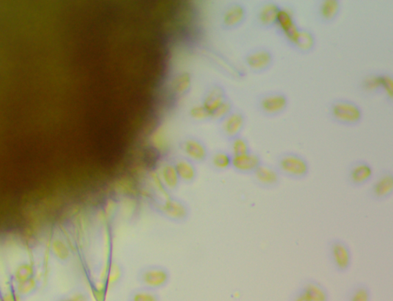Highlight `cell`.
<instances>
[{"label": "cell", "mask_w": 393, "mask_h": 301, "mask_svg": "<svg viewBox=\"0 0 393 301\" xmlns=\"http://www.w3.org/2000/svg\"><path fill=\"white\" fill-rule=\"evenodd\" d=\"M330 121L343 127L354 128L361 124L364 112L361 105L348 98H335L326 107Z\"/></svg>", "instance_id": "6da1fadb"}, {"label": "cell", "mask_w": 393, "mask_h": 301, "mask_svg": "<svg viewBox=\"0 0 393 301\" xmlns=\"http://www.w3.org/2000/svg\"><path fill=\"white\" fill-rule=\"evenodd\" d=\"M274 165L282 178L299 182L310 176V165L308 159L297 152L284 151L277 154Z\"/></svg>", "instance_id": "7a4b0ae2"}, {"label": "cell", "mask_w": 393, "mask_h": 301, "mask_svg": "<svg viewBox=\"0 0 393 301\" xmlns=\"http://www.w3.org/2000/svg\"><path fill=\"white\" fill-rule=\"evenodd\" d=\"M150 206L159 216L178 225L187 222L191 216L189 204L174 196H169L164 200H151Z\"/></svg>", "instance_id": "3957f363"}, {"label": "cell", "mask_w": 393, "mask_h": 301, "mask_svg": "<svg viewBox=\"0 0 393 301\" xmlns=\"http://www.w3.org/2000/svg\"><path fill=\"white\" fill-rule=\"evenodd\" d=\"M290 105L288 94L282 90H269L259 93L255 106L259 115L269 118L281 116Z\"/></svg>", "instance_id": "277c9868"}, {"label": "cell", "mask_w": 393, "mask_h": 301, "mask_svg": "<svg viewBox=\"0 0 393 301\" xmlns=\"http://www.w3.org/2000/svg\"><path fill=\"white\" fill-rule=\"evenodd\" d=\"M326 256L332 269L337 273H348L354 262L350 245L341 238H332L326 244Z\"/></svg>", "instance_id": "5b68a950"}, {"label": "cell", "mask_w": 393, "mask_h": 301, "mask_svg": "<svg viewBox=\"0 0 393 301\" xmlns=\"http://www.w3.org/2000/svg\"><path fill=\"white\" fill-rule=\"evenodd\" d=\"M171 280L167 267L159 264L145 265L138 270L136 280L140 287L158 291L164 289Z\"/></svg>", "instance_id": "8992f818"}, {"label": "cell", "mask_w": 393, "mask_h": 301, "mask_svg": "<svg viewBox=\"0 0 393 301\" xmlns=\"http://www.w3.org/2000/svg\"><path fill=\"white\" fill-rule=\"evenodd\" d=\"M243 63L251 72L263 74L274 66L275 54L268 46L257 45L244 53Z\"/></svg>", "instance_id": "52a82bcc"}, {"label": "cell", "mask_w": 393, "mask_h": 301, "mask_svg": "<svg viewBox=\"0 0 393 301\" xmlns=\"http://www.w3.org/2000/svg\"><path fill=\"white\" fill-rule=\"evenodd\" d=\"M282 8V5L275 0H264L258 3L253 12V25L263 31L275 29Z\"/></svg>", "instance_id": "ba28073f"}, {"label": "cell", "mask_w": 393, "mask_h": 301, "mask_svg": "<svg viewBox=\"0 0 393 301\" xmlns=\"http://www.w3.org/2000/svg\"><path fill=\"white\" fill-rule=\"evenodd\" d=\"M375 176L374 167L368 160H352L346 169V183L352 189H359L371 183Z\"/></svg>", "instance_id": "9c48e42d"}, {"label": "cell", "mask_w": 393, "mask_h": 301, "mask_svg": "<svg viewBox=\"0 0 393 301\" xmlns=\"http://www.w3.org/2000/svg\"><path fill=\"white\" fill-rule=\"evenodd\" d=\"M393 195V172L390 169L379 171L372 179L368 191V198L372 202H386Z\"/></svg>", "instance_id": "30bf717a"}, {"label": "cell", "mask_w": 393, "mask_h": 301, "mask_svg": "<svg viewBox=\"0 0 393 301\" xmlns=\"http://www.w3.org/2000/svg\"><path fill=\"white\" fill-rule=\"evenodd\" d=\"M248 9L242 2L233 1L226 4L221 14V25L225 30H234L242 26L248 19Z\"/></svg>", "instance_id": "8fae6325"}, {"label": "cell", "mask_w": 393, "mask_h": 301, "mask_svg": "<svg viewBox=\"0 0 393 301\" xmlns=\"http://www.w3.org/2000/svg\"><path fill=\"white\" fill-rule=\"evenodd\" d=\"M252 183L262 190L270 191L279 188L282 176L274 164L264 162L251 176Z\"/></svg>", "instance_id": "7c38bea8"}, {"label": "cell", "mask_w": 393, "mask_h": 301, "mask_svg": "<svg viewBox=\"0 0 393 301\" xmlns=\"http://www.w3.org/2000/svg\"><path fill=\"white\" fill-rule=\"evenodd\" d=\"M342 3L339 0H319L314 6V17L321 25L335 23L341 16Z\"/></svg>", "instance_id": "4fadbf2b"}, {"label": "cell", "mask_w": 393, "mask_h": 301, "mask_svg": "<svg viewBox=\"0 0 393 301\" xmlns=\"http://www.w3.org/2000/svg\"><path fill=\"white\" fill-rule=\"evenodd\" d=\"M248 123L246 113L240 109H235L221 123L222 136L228 141L242 135Z\"/></svg>", "instance_id": "5bb4252c"}, {"label": "cell", "mask_w": 393, "mask_h": 301, "mask_svg": "<svg viewBox=\"0 0 393 301\" xmlns=\"http://www.w3.org/2000/svg\"><path fill=\"white\" fill-rule=\"evenodd\" d=\"M264 162L261 154L254 150L239 156H232L231 169L238 175L251 176Z\"/></svg>", "instance_id": "9a60e30c"}, {"label": "cell", "mask_w": 393, "mask_h": 301, "mask_svg": "<svg viewBox=\"0 0 393 301\" xmlns=\"http://www.w3.org/2000/svg\"><path fill=\"white\" fill-rule=\"evenodd\" d=\"M181 150L184 157L194 164L205 163L210 155L206 145L197 138L189 137L183 140Z\"/></svg>", "instance_id": "2e32d148"}, {"label": "cell", "mask_w": 393, "mask_h": 301, "mask_svg": "<svg viewBox=\"0 0 393 301\" xmlns=\"http://www.w3.org/2000/svg\"><path fill=\"white\" fill-rule=\"evenodd\" d=\"M317 37L314 31L301 26L294 40L288 48L298 54L309 55L317 46Z\"/></svg>", "instance_id": "e0dca14e"}, {"label": "cell", "mask_w": 393, "mask_h": 301, "mask_svg": "<svg viewBox=\"0 0 393 301\" xmlns=\"http://www.w3.org/2000/svg\"><path fill=\"white\" fill-rule=\"evenodd\" d=\"M298 287L310 301H330V294L328 287L317 279L304 278L299 282Z\"/></svg>", "instance_id": "ac0fdd59"}, {"label": "cell", "mask_w": 393, "mask_h": 301, "mask_svg": "<svg viewBox=\"0 0 393 301\" xmlns=\"http://www.w3.org/2000/svg\"><path fill=\"white\" fill-rule=\"evenodd\" d=\"M228 98V95L222 85L216 83L209 87L205 92L202 104L209 112L211 119L213 112Z\"/></svg>", "instance_id": "d6986e66"}, {"label": "cell", "mask_w": 393, "mask_h": 301, "mask_svg": "<svg viewBox=\"0 0 393 301\" xmlns=\"http://www.w3.org/2000/svg\"><path fill=\"white\" fill-rule=\"evenodd\" d=\"M158 178L169 192H177L182 184L172 160L164 163L160 168Z\"/></svg>", "instance_id": "ffe728a7"}, {"label": "cell", "mask_w": 393, "mask_h": 301, "mask_svg": "<svg viewBox=\"0 0 393 301\" xmlns=\"http://www.w3.org/2000/svg\"><path fill=\"white\" fill-rule=\"evenodd\" d=\"M172 163L182 183L191 185L195 182L198 171L194 163L184 157H177Z\"/></svg>", "instance_id": "44dd1931"}, {"label": "cell", "mask_w": 393, "mask_h": 301, "mask_svg": "<svg viewBox=\"0 0 393 301\" xmlns=\"http://www.w3.org/2000/svg\"><path fill=\"white\" fill-rule=\"evenodd\" d=\"M363 95L381 96V70L369 72L364 75L359 84Z\"/></svg>", "instance_id": "7402d4cb"}, {"label": "cell", "mask_w": 393, "mask_h": 301, "mask_svg": "<svg viewBox=\"0 0 393 301\" xmlns=\"http://www.w3.org/2000/svg\"><path fill=\"white\" fill-rule=\"evenodd\" d=\"M209 165L216 172H224L231 169L232 156L229 151L218 149L209 155Z\"/></svg>", "instance_id": "603a6c76"}, {"label": "cell", "mask_w": 393, "mask_h": 301, "mask_svg": "<svg viewBox=\"0 0 393 301\" xmlns=\"http://www.w3.org/2000/svg\"><path fill=\"white\" fill-rule=\"evenodd\" d=\"M370 287L362 282L352 284L345 294L344 301H372Z\"/></svg>", "instance_id": "cb8c5ba5"}, {"label": "cell", "mask_w": 393, "mask_h": 301, "mask_svg": "<svg viewBox=\"0 0 393 301\" xmlns=\"http://www.w3.org/2000/svg\"><path fill=\"white\" fill-rule=\"evenodd\" d=\"M52 256L59 262L67 263L72 258V251L68 244L61 238H53L50 245Z\"/></svg>", "instance_id": "d4e9b609"}, {"label": "cell", "mask_w": 393, "mask_h": 301, "mask_svg": "<svg viewBox=\"0 0 393 301\" xmlns=\"http://www.w3.org/2000/svg\"><path fill=\"white\" fill-rule=\"evenodd\" d=\"M33 277H36V269L31 262H19L12 272V282L14 284L25 282Z\"/></svg>", "instance_id": "484cf974"}, {"label": "cell", "mask_w": 393, "mask_h": 301, "mask_svg": "<svg viewBox=\"0 0 393 301\" xmlns=\"http://www.w3.org/2000/svg\"><path fill=\"white\" fill-rule=\"evenodd\" d=\"M192 85V78L189 72H182L173 79L171 86L176 95L183 96L187 93Z\"/></svg>", "instance_id": "4316f807"}, {"label": "cell", "mask_w": 393, "mask_h": 301, "mask_svg": "<svg viewBox=\"0 0 393 301\" xmlns=\"http://www.w3.org/2000/svg\"><path fill=\"white\" fill-rule=\"evenodd\" d=\"M229 149L228 150L232 156H239L251 152V146L249 140L241 135L231 140Z\"/></svg>", "instance_id": "83f0119b"}, {"label": "cell", "mask_w": 393, "mask_h": 301, "mask_svg": "<svg viewBox=\"0 0 393 301\" xmlns=\"http://www.w3.org/2000/svg\"><path fill=\"white\" fill-rule=\"evenodd\" d=\"M128 301H161L158 291L138 287L130 291Z\"/></svg>", "instance_id": "f1b7e54d"}, {"label": "cell", "mask_w": 393, "mask_h": 301, "mask_svg": "<svg viewBox=\"0 0 393 301\" xmlns=\"http://www.w3.org/2000/svg\"><path fill=\"white\" fill-rule=\"evenodd\" d=\"M381 96L386 102L393 103V75L387 70H381Z\"/></svg>", "instance_id": "f546056e"}, {"label": "cell", "mask_w": 393, "mask_h": 301, "mask_svg": "<svg viewBox=\"0 0 393 301\" xmlns=\"http://www.w3.org/2000/svg\"><path fill=\"white\" fill-rule=\"evenodd\" d=\"M13 287L19 295L25 299L37 291L39 282L36 277H33L25 282L13 285Z\"/></svg>", "instance_id": "4dcf8cb0"}, {"label": "cell", "mask_w": 393, "mask_h": 301, "mask_svg": "<svg viewBox=\"0 0 393 301\" xmlns=\"http://www.w3.org/2000/svg\"><path fill=\"white\" fill-rule=\"evenodd\" d=\"M235 109L234 103H233L231 100L229 98L221 105H220L214 112H213L211 119L221 123L223 120Z\"/></svg>", "instance_id": "1f68e13d"}, {"label": "cell", "mask_w": 393, "mask_h": 301, "mask_svg": "<svg viewBox=\"0 0 393 301\" xmlns=\"http://www.w3.org/2000/svg\"><path fill=\"white\" fill-rule=\"evenodd\" d=\"M124 276L123 267L117 262H113L110 267L108 283L110 287H115L121 283Z\"/></svg>", "instance_id": "d6a6232c"}, {"label": "cell", "mask_w": 393, "mask_h": 301, "mask_svg": "<svg viewBox=\"0 0 393 301\" xmlns=\"http://www.w3.org/2000/svg\"><path fill=\"white\" fill-rule=\"evenodd\" d=\"M189 115L192 119L198 122L206 121V120L211 119L209 112L206 110L202 104L192 105L189 110Z\"/></svg>", "instance_id": "836d02e7"}, {"label": "cell", "mask_w": 393, "mask_h": 301, "mask_svg": "<svg viewBox=\"0 0 393 301\" xmlns=\"http://www.w3.org/2000/svg\"><path fill=\"white\" fill-rule=\"evenodd\" d=\"M66 294L70 301H91L89 293L82 287H76Z\"/></svg>", "instance_id": "e575fe53"}, {"label": "cell", "mask_w": 393, "mask_h": 301, "mask_svg": "<svg viewBox=\"0 0 393 301\" xmlns=\"http://www.w3.org/2000/svg\"><path fill=\"white\" fill-rule=\"evenodd\" d=\"M23 298L20 297L14 289V287L0 293V301H23Z\"/></svg>", "instance_id": "d590c367"}, {"label": "cell", "mask_w": 393, "mask_h": 301, "mask_svg": "<svg viewBox=\"0 0 393 301\" xmlns=\"http://www.w3.org/2000/svg\"><path fill=\"white\" fill-rule=\"evenodd\" d=\"M288 301H310L308 297H306V294L302 291V290L299 289L297 287V289L291 293V295L289 298Z\"/></svg>", "instance_id": "8d00e7d4"}, {"label": "cell", "mask_w": 393, "mask_h": 301, "mask_svg": "<svg viewBox=\"0 0 393 301\" xmlns=\"http://www.w3.org/2000/svg\"><path fill=\"white\" fill-rule=\"evenodd\" d=\"M162 129L156 130L154 134H153L152 140L156 145H164L166 141V138Z\"/></svg>", "instance_id": "74e56055"}, {"label": "cell", "mask_w": 393, "mask_h": 301, "mask_svg": "<svg viewBox=\"0 0 393 301\" xmlns=\"http://www.w3.org/2000/svg\"><path fill=\"white\" fill-rule=\"evenodd\" d=\"M53 301H70L67 294H62V295H59L55 298Z\"/></svg>", "instance_id": "f35d334b"}, {"label": "cell", "mask_w": 393, "mask_h": 301, "mask_svg": "<svg viewBox=\"0 0 393 301\" xmlns=\"http://www.w3.org/2000/svg\"><path fill=\"white\" fill-rule=\"evenodd\" d=\"M0 293H1V291H0Z\"/></svg>", "instance_id": "ab89813d"}]
</instances>
